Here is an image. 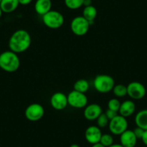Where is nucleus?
Listing matches in <instances>:
<instances>
[{"label":"nucleus","mask_w":147,"mask_h":147,"mask_svg":"<svg viewBox=\"0 0 147 147\" xmlns=\"http://www.w3.org/2000/svg\"><path fill=\"white\" fill-rule=\"evenodd\" d=\"M9 50L16 53L26 51L31 45V36L25 30H18L12 34L9 40Z\"/></svg>","instance_id":"nucleus-1"},{"label":"nucleus","mask_w":147,"mask_h":147,"mask_svg":"<svg viewBox=\"0 0 147 147\" xmlns=\"http://www.w3.org/2000/svg\"><path fill=\"white\" fill-rule=\"evenodd\" d=\"M20 59L18 53L6 51L0 53V68L7 72H15L20 68Z\"/></svg>","instance_id":"nucleus-2"},{"label":"nucleus","mask_w":147,"mask_h":147,"mask_svg":"<svg viewBox=\"0 0 147 147\" xmlns=\"http://www.w3.org/2000/svg\"><path fill=\"white\" fill-rule=\"evenodd\" d=\"M93 85L98 92L105 94L113 91V89L115 85V80L110 75L100 74L94 78Z\"/></svg>","instance_id":"nucleus-3"},{"label":"nucleus","mask_w":147,"mask_h":147,"mask_svg":"<svg viewBox=\"0 0 147 147\" xmlns=\"http://www.w3.org/2000/svg\"><path fill=\"white\" fill-rule=\"evenodd\" d=\"M42 20L43 24L50 29H59L64 23V17L62 13L52 9L42 16Z\"/></svg>","instance_id":"nucleus-4"},{"label":"nucleus","mask_w":147,"mask_h":147,"mask_svg":"<svg viewBox=\"0 0 147 147\" xmlns=\"http://www.w3.org/2000/svg\"><path fill=\"white\" fill-rule=\"evenodd\" d=\"M90 27V22L82 15L73 18L70 24L71 30L77 36L85 35L88 32Z\"/></svg>","instance_id":"nucleus-5"},{"label":"nucleus","mask_w":147,"mask_h":147,"mask_svg":"<svg viewBox=\"0 0 147 147\" xmlns=\"http://www.w3.org/2000/svg\"><path fill=\"white\" fill-rule=\"evenodd\" d=\"M128 123L126 118L118 114L117 116L110 121L108 124L109 130L113 135L120 136L128 129Z\"/></svg>","instance_id":"nucleus-6"},{"label":"nucleus","mask_w":147,"mask_h":147,"mask_svg":"<svg viewBox=\"0 0 147 147\" xmlns=\"http://www.w3.org/2000/svg\"><path fill=\"white\" fill-rule=\"evenodd\" d=\"M68 105L74 108H84L87 105L88 99L84 93L72 90L67 95Z\"/></svg>","instance_id":"nucleus-7"},{"label":"nucleus","mask_w":147,"mask_h":147,"mask_svg":"<svg viewBox=\"0 0 147 147\" xmlns=\"http://www.w3.org/2000/svg\"><path fill=\"white\" fill-rule=\"evenodd\" d=\"M45 114L44 107L39 103H32L25 110V116L28 121L36 122L41 119Z\"/></svg>","instance_id":"nucleus-8"},{"label":"nucleus","mask_w":147,"mask_h":147,"mask_svg":"<svg viewBox=\"0 0 147 147\" xmlns=\"http://www.w3.org/2000/svg\"><path fill=\"white\" fill-rule=\"evenodd\" d=\"M146 93V87L138 82H132L127 85V95L132 100H141Z\"/></svg>","instance_id":"nucleus-9"},{"label":"nucleus","mask_w":147,"mask_h":147,"mask_svg":"<svg viewBox=\"0 0 147 147\" xmlns=\"http://www.w3.org/2000/svg\"><path fill=\"white\" fill-rule=\"evenodd\" d=\"M51 105L56 110H62L68 105L67 96L63 92H58L54 93L50 99Z\"/></svg>","instance_id":"nucleus-10"},{"label":"nucleus","mask_w":147,"mask_h":147,"mask_svg":"<svg viewBox=\"0 0 147 147\" xmlns=\"http://www.w3.org/2000/svg\"><path fill=\"white\" fill-rule=\"evenodd\" d=\"M102 135V134L101 129L97 125H90L86 129L85 133H84L86 141L92 145L100 143Z\"/></svg>","instance_id":"nucleus-11"},{"label":"nucleus","mask_w":147,"mask_h":147,"mask_svg":"<svg viewBox=\"0 0 147 147\" xmlns=\"http://www.w3.org/2000/svg\"><path fill=\"white\" fill-rule=\"evenodd\" d=\"M102 113V109L101 106L96 103H92L87 105L84 110V116L87 121H92L97 120V118Z\"/></svg>","instance_id":"nucleus-12"},{"label":"nucleus","mask_w":147,"mask_h":147,"mask_svg":"<svg viewBox=\"0 0 147 147\" xmlns=\"http://www.w3.org/2000/svg\"><path fill=\"white\" fill-rule=\"evenodd\" d=\"M138 138L131 130L127 129L120 135V142L123 147H135Z\"/></svg>","instance_id":"nucleus-13"},{"label":"nucleus","mask_w":147,"mask_h":147,"mask_svg":"<svg viewBox=\"0 0 147 147\" xmlns=\"http://www.w3.org/2000/svg\"><path fill=\"white\" fill-rule=\"evenodd\" d=\"M136 111V104L133 100H127L121 102L119 109V115L128 118L132 115Z\"/></svg>","instance_id":"nucleus-14"},{"label":"nucleus","mask_w":147,"mask_h":147,"mask_svg":"<svg viewBox=\"0 0 147 147\" xmlns=\"http://www.w3.org/2000/svg\"><path fill=\"white\" fill-rule=\"evenodd\" d=\"M34 7L38 15L43 16L51 10V0H36Z\"/></svg>","instance_id":"nucleus-15"},{"label":"nucleus","mask_w":147,"mask_h":147,"mask_svg":"<svg viewBox=\"0 0 147 147\" xmlns=\"http://www.w3.org/2000/svg\"><path fill=\"white\" fill-rule=\"evenodd\" d=\"M20 5L18 0H2L0 8L5 13H11L17 9Z\"/></svg>","instance_id":"nucleus-16"},{"label":"nucleus","mask_w":147,"mask_h":147,"mask_svg":"<svg viewBox=\"0 0 147 147\" xmlns=\"http://www.w3.org/2000/svg\"><path fill=\"white\" fill-rule=\"evenodd\" d=\"M135 123L136 126L144 131L147 130V109L140 110L135 116Z\"/></svg>","instance_id":"nucleus-17"},{"label":"nucleus","mask_w":147,"mask_h":147,"mask_svg":"<svg viewBox=\"0 0 147 147\" xmlns=\"http://www.w3.org/2000/svg\"><path fill=\"white\" fill-rule=\"evenodd\" d=\"M97 10L95 7L93 5L84 7L82 11V16L90 22V25L94 22V20L97 18Z\"/></svg>","instance_id":"nucleus-18"},{"label":"nucleus","mask_w":147,"mask_h":147,"mask_svg":"<svg viewBox=\"0 0 147 147\" xmlns=\"http://www.w3.org/2000/svg\"><path fill=\"white\" fill-rule=\"evenodd\" d=\"M89 88H90V84L88 81L84 79L78 80L74 84V90L80 92L84 93V94L88 91Z\"/></svg>","instance_id":"nucleus-19"},{"label":"nucleus","mask_w":147,"mask_h":147,"mask_svg":"<svg viewBox=\"0 0 147 147\" xmlns=\"http://www.w3.org/2000/svg\"><path fill=\"white\" fill-rule=\"evenodd\" d=\"M113 92L117 98H121L127 95V86L123 84H118L114 86Z\"/></svg>","instance_id":"nucleus-20"},{"label":"nucleus","mask_w":147,"mask_h":147,"mask_svg":"<svg viewBox=\"0 0 147 147\" xmlns=\"http://www.w3.org/2000/svg\"><path fill=\"white\" fill-rule=\"evenodd\" d=\"M84 0H64V4L68 9H77L83 6Z\"/></svg>","instance_id":"nucleus-21"},{"label":"nucleus","mask_w":147,"mask_h":147,"mask_svg":"<svg viewBox=\"0 0 147 147\" xmlns=\"http://www.w3.org/2000/svg\"><path fill=\"white\" fill-rule=\"evenodd\" d=\"M100 143L105 147H109L114 144V138L112 135L108 134H102L100 138Z\"/></svg>","instance_id":"nucleus-22"},{"label":"nucleus","mask_w":147,"mask_h":147,"mask_svg":"<svg viewBox=\"0 0 147 147\" xmlns=\"http://www.w3.org/2000/svg\"><path fill=\"white\" fill-rule=\"evenodd\" d=\"M121 102L118 98H112L110 99L108 101V102H107V107H108L107 109L114 110L115 112L118 113L120 107H121Z\"/></svg>","instance_id":"nucleus-23"},{"label":"nucleus","mask_w":147,"mask_h":147,"mask_svg":"<svg viewBox=\"0 0 147 147\" xmlns=\"http://www.w3.org/2000/svg\"><path fill=\"white\" fill-rule=\"evenodd\" d=\"M110 120L108 119L107 116H106L105 113H102L98 118H97V125L99 128H105L108 125Z\"/></svg>","instance_id":"nucleus-24"},{"label":"nucleus","mask_w":147,"mask_h":147,"mask_svg":"<svg viewBox=\"0 0 147 147\" xmlns=\"http://www.w3.org/2000/svg\"><path fill=\"white\" fill-rule=\"evenodd\" d=\"M133 131H134V134H135V136H136V138H138V139H141V138H142L143 135H144V130L142 129L141 128H139V127L136 126V128H135L134 130H133Z\"/></svg>","instance_id":"nucleus-25"},{"label":"nucleus","mask_w":147,"mask_h":147,"mask_svg":"<svg viewBox=\"0 0 147 147\" xmlns=\"http://www.w3.org/2000/svg\"><path fill=\"white\" fill-rule=\"evenodd\" d=\"M105 115L108 118V119L111 120L113 119V118H115V116H117V115H118V112H115V111H114V110H110V109H107V110L105 111Z\"/></svg>","instance_id":"nucleus-26"},{"label":"nucleus","mask_w":147,"mask_h":147,"mask_svg":"<svg viewBox=\"0 0 147 147\" xmlns=\"http://www.w3.org/2000/svg\"><path fill=\"white\" fill-rule=\"evenodd\" d=\"M19 1V4L21 5H28L32 2V0H18Z\"/></svg>","instance_id":"nucleus-27"},{"label":"nucleus","mask_w":147,"mask_h":147,"mask_svg":"<svg viewBox=\"0 0 147 147\" xmlns=\"http://www.w3.org/2000/svg\"><path fill=\"white\" fill-rule=\"evenodd\" d=\"M141 141L144 143V144L147 146V130L144 131V135H143L142 138H141Z\"/></svg>","instance_id":"nucleus-28"},{"label":"nucleus","mask_w":147,"mask_h":147,"mask_svg":"<svg viewBox=\"0 0 147 147\" xmlns=\"http://www.w3.org/2000/svg\"><path fill=\"white\" fill-rule=\"evenodd\" d=\"M92 0H84V2H83V6H90V5H92Z\"/></svg>","instance_id":"nucleus-29"},{"label":"nucleus","mask_w":147,"mask_h":147,"mask_svg":"<svg viewBox=\"0 0 147 147\" xmlns=\"http://www.w3.org/2000/svg\"><path fill=\"white\" fill-rule=\"evenodd\" d=\"M92 147H105L104 146L102 145L100 143H97V144H94L92 145Z\"/></svg>","instance_id":"nucleus-30"},{"label":"nucleus","mask_w":147,"mask_h":147,"mask_svg":"<svg viewBox=\"0 0 147 147\" xmlns=\"http://www.w3.org/2000/svg\"><path fill=\"white\" fill-rule=\"evenodd\" d=\"M109 147H123L121 144H113Z\"/></svg>","instance_id":"nucleus-31"},{"label":"nucleus","mask_w":147,"mask_h":147,"mask_svg":"<svg viewBox=\"0 0 147 147\" xmlns=\"http://www.w3.org/2000/svg\"><path fill=\"white\" fill-rule=\"evenodd\" d=\"M70 147H80V146L77 144H73L70 146Z\"/></svg>","instance_id":"nucleus-32"},{"label":"nucleus","mask_w":147,"mask_h":147,"mask_svg":"<svg viewBox=\"0 0 147 147\" xmlns=\"http://www.w3.org/2000/svg\"><path fill=\"white\" fill-rule=\"evenodd\" d=\"M2 13H3V12H2V9H1V8H0V18H1V17H2Z\"/></svg>","instance_id":"nucleus-33"},{"label":"nucleus","mask_w":147,"mask_h":147,"mask_svg":"<svg viewBox=\"0 0 147 147\" xmlns=\"http://www.w3.org/2000/svg\"><path fill=\"white\" fill-rule=\"evenodd\" d=\"M1 1H2V0H0V2H1Z\"/></svg>","instance_id":"nucleus-34"}]
</instances>
